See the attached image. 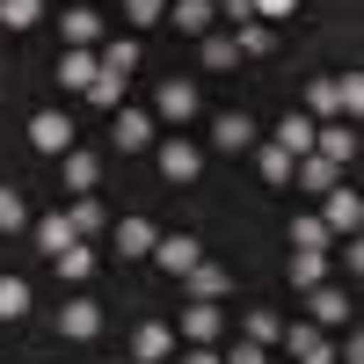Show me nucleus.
I'll return each mask as SVG.
<instances>
[{
	"label": "nucleus",
	"instance_id": "1a4fd4ad",
	"mask_svg": "<svg viewBox=\"0 0 364 364\" xmlns=\"http://www.w3.org/2000/svg\"><path fill=\"white\" fill-rule=\"evenodd\" d=\"M175 357V328L168 321H139L132 328V364H168Z\"/></svg>",
	"mask_w": 364,
	"mask_h": 364
},
{
	"label": "nucleus",
	"instance_id": "58836bf2",
	"mask_svg": "<svg viewBox=\"0 0 364 364\" xmlns=\"http://www.w3.org/2000/svg\"><path fill=\"white\" fill-rule=\"evenodd\" d=\"M219 364H269V350H262V343H248V336H240L233 350H219Z\"/></svg>",
	"mask_w": 364,
	"mask_h": 364
},
{
	"label": "nucleus",
	"instance_id": "4c0bfd02",
	"mask_svg": "<svg viewBox=\"0 0 364 364\" xmlns=\"http://www.w3.org/2000/svg\"><path fill=\"white\" fill-rule=\"evenodd\" d=\"M124 22H132V29H154V22H168V0H124Z\"/></svg>",
	"mask_w": 364,
	"mask_h": 364
},
{
	"label": "nucleus",
	"instance_id": "f8f14e48",
	"mask_svg": "<svg viewBox=\"0 0 364 364\" xmlns=\"http://www.w3.org/2000/svg\"><path fill=\"white\" fill-rule=\"evenodd\" d=\"M58 182H66L73 197H87L102 182V154H87V146H73V154H58Z\"/></svg>",
	"mask_w": 364,
	"mask_h": 364
},
{
	"label": "nucleus",
	"instance_id": "423d86ee",
	"mask_svg": "<svg viewBox=\"0 0 364 364\" xmlns=\"http://www.w3.org/2000/svg\"><path fill=\"white\" fill-rule=\"evenodd\" d=\"M58 336L66 343H95L102 336V299H66V306H58Z\"/></svg>",
	"mask_w": 364,
	"mask_h": 364
},
{
	"label": "nucleus",
	"instance_id": "79ce46f5",
	"mask_svg": "<svg viewBox=\"0 0 364 364\" xmlns=\"http://www.w3.org/2000/svg\"><path fill=\"white\" fill-rule=\"evenodd\" d=\"M175 364H219V343H190V357H175Z\"/></svg>",
	"mask_w": 364,
	"mask_h": 364
},
{
	"label": "nucleus",
	"instance_id": "39448f33",
	"mask_svg": "<svg viewBox=\"0 0 364 364\" xmlns=\"http://www.w3.org/2000/svg\"><path fill=\"white\" fill-rule=\"evenodd\" d=\"M284 350H291V364H336V343L314 321H284Z\"/></svg>",
	"mask_w": 364,
	"mask_h": 364
},
{
	"label": "nucleus",
	"instance_id": "dca6fc26",
	"mask_svg": "<svg viewBox=\"0 0 364 364\" xmlns=\"http://www.w3.org/2000/svg\"><path fill=\"white\" fill-rule=\"evenodd\" d=\"M29 240H37V255H58V248H73V219L66 211H44V219H29Z\"/></svg>",
	"mask_w": 364,
	"mask_h": 364
},
{
	"label": "nucleus",
	"instance_id": "7ed1b4c3",
	"mask_svg": "<svg viewBox=\"0 0 364 364\" xmlns=\"http://www.w3.org/2000/svg\"><path fill=\"white\" fill-rule=\"evenodd\" d=\"M29 146H37L44 161L73 154V117H66V109H37V117H29Z\"/></svg>",
	"mask_w": 364,
	"mask_h": 364
},
{
	"label": "nucleus",
	"instance_id": "6ab92c4d",
	"mask_svg": "<svg viewBox=\"0 0 364 364\" xmlns=\"http://www.w3.org/2000/svg\"><path fill=\"white\" fill-rule=\"evenodd\" d=\"M336 182H343L336 161H321V154H299L291 161V190H336Z\"/></svg>",
	"mask_w": 364,
	"mask_h": 364
},
{
	"label": "nucleus",
	"instance_id": "2f4dec72",
	"mask_svg": "<svg viewBox=\"0 0 364 364\" xmlns=\"http://www.w3.org/2000/svg\"><path fill=\"white\" fill-rule=\"evenodd\" d=\"M0 233H29V204L15 182H0Z\"/></svg>",
	"mask_w": 364,
	"mask_h": 364
},
{
	"label": "nucleus",
	"instance_id": "a211bd4d",
	"mask_svg": "<svg viewBox=\"0 0 364 364\" xmlns=\"http://www.w3.org/2000/svg\"><path fill=\"white\" fill-rule=\"evenodd\" d=\"M284 240H291V248H306V255H328V248H336V233L321 226V211H299V219L284 226Z\"/></svg>",
	"mask_w": 364,
	"mask_h": 364
},
{
	"label": "nucleus",
	"instance_id": "2eb2a0df",
	"mask_svg": "<svg viewBox=\"0 0 364 364\" xmlns=\"http://www.w3.org/2000/svg\"><path fill=\"white\" fill-rule=\"evenodd\" d=\"M306 321H314V328H350V299H343V284H314V291H306Z\"/></svg>",
	"mask_w": 364,
	"mask_h": 364
},
{
	"label": "nucleus",
	"instance_id": "4468645a",
	"mask_svg": "<svg viewBox=\"0 0 364 364\" xmlns=\"http://www.w3.org/2000/svg\"><path fill=\"white\" fill-rule=\"evenodd\" d=\"M154 262L168 269V277H182V269L204 262V240H190V233H161V240H154Z\"/></svg>",
	"mask_w": 364,
	"mask_h": 364
},
{
	"label": "nucleus",
	"instance_id": "f257e3e1",
	"mask_svg": "<svg viewBox=\"0 0 364 364\" xmlns=\"http://www.w3.org/2000/svg\"><path fill=\"white\" fill-rule=\"evenodd\" d=\"M146 154H154L161 161V182H197L204 175V146H190V139H154V146H146Z\"/></svg>",
	"mask_w": 364,
	"mask_h": 364
},
{
	"label": "nucleus",
	"instance_id": "aec40b11",
	"mask_svg": "<svg viewBox=\"0 0 364 364\" xmlns=\"http://www.w3.org/2000/svg\"><path fill=\"white\" fill-rule=\"evenodd\" d=\"M255 175L269 182V190H291V154L277 139H255Z\"/></svg>",
	"mask_w": 364,
	"mask_h": 364
},
{
	"label": "nucleus",
	"instance_id": "c9c22d12",
	"mask_svg": "<svg viewBox=\"0 0 364 364\" xmlns=\"http://www.w3.org/2000/svg\"><path fill=\"white\" fill-rule=\"evenodd\" d=\"M29 299H37V291H29L22 277H0V321H22V314H29Z\"/></svg>",
	"mask_w": 364,
	"mask_h": 364
},
{
	"label": "nucleus",
	"instance_id": "7c9ffc66",
	"mask_svg": "<svg viewBox=\"0 0 364 364\" xmlns=\"http://www.w3.org/2000/svg\"><path fill=\"white\" fill-rule=\"evenodd\" d=\"M51 0H0V29H37Z\"/></svg>",
	"mask_w": 364,
	"mask_h": 364
},
{
	"label": "nucleus",
	"instance_id": "0eeeda50",
	"mask_svg": "<svg viewBox=\"0 0 364 364\" xmlns=\"http://www.w3.org/2000/svg\"><path fill=\"white\" fill-rule=\"evenodd\" d=\"M219 328H226V306H219V299H190L175 336H182V343H219Z\"/></svg>",
	"mask_w": 364,
	"mask_h": 364
},
{
	"label": "nucleus",
	"instance_id": "bb28decb",
	"mask_svg": "<svg viewBox=\"0 0 364 364\" xmlns=\"http://www.w3.org/2000/svg\"><path fill=\"white\" fill-rule=\"evenodd\" d=\"M233 51L240 58H269V51H277V29H269V22H240L233 29Z\"/></svg>",
	"mask_w": 364,
	"mask_h": 364
},
{
	"label": "nucleus",
	"instance_id": "ddd939ff",
	"mask_svg": "<svg viewBox=\"0 0 364 364\" xmlns=\"http://www.w3.org/2000/svg\"><path fill=\"white\" fill-rule=\"evenodd\" d=\"M314 154L336 161V168H350V161H357V132L343 124V117H328V124H314Z\"/></svg>",
	"mask_w": 364,
	"mask_h": 364
},
{
	"label": "nucleus",
	"instance_id": "c85d7f7f",
	"mask_svg": "<svg viewBox=\"0 0 364 364\" xmlns=\"http://www.w3.org/2000/svg\"><path fill=\"white\" fill-rule=\"evenodd\" d=\"M80 95L95 102V109H124V73H102V66H95V80H87Z\"/></svg>",
	"mask_w": 364,
	"mask_h": 364
},
{
	"label": "nucleus",
	"instance_id": "37998d69",
	"mask_svg": "<svg viewBox=\"0 0 364 364\" xmlns=\"http://www.w3.org/2000/svg\"><path fill=\"white\" fill-rule=\"evenodd\" d=\"M102 364H132V357H102Z\"/></svg>",
	"mask_w": 364,
	"mask_h": 364
},
{
	"label": "nucleus",
	"instance_id": "e433bc0d",
	"mask_svg": "<svg viewBox=\"0 0 364 364\" xmlns=\"http://www.w3.org/2000/svg\"><path fill=\"white\" fill-rule=\"evenodd\" d=\"M336 95H343V124L364 117V73H336Z\"/></svg>",
	"mask_w": 364,
	"mask_h": 364
},
{
	"label": "nucleus",
	"instance_id": "9d476101",
	"mask_svg": "<svg viewBox=\"0 0 364 364\" xmlns=\"http://www.w3.org/2000/svg\"><path fill=\"white\" fill-rule=\"evenodd\" d=\"M255 139H262V124H255L248 109H226L219 124H211V146H219V154H248Z\"/></svg>",
	"mask_w": 364,
	"mask_h": 364
},
{
	"label": "nucleus",
	"instance_id": "6e6552de",
	"mask_svg": "<svg viewBox=\"0 0 364 364\" xmlns=\"http://www.w3.org/2000/svg\"><path fill=\"white\" fill-rule=\"evenodd\" d=\"M154 240H161V226H154V219H139V211H132V219H117V226H109V248L124 255V262L154 255Z\"/></svg>",
	"mask_w": 364,
	"mask_h": 364
},
{
	"label": "nucleus",
	"instance_id": "393cba45",
	"mask_svg": "<svg viewBox=\"0 0 364 364\" xmlns=\"http://www.w3.org/2000/svg\"><path fill=\"white\" fill-rule=\"evenodd\" d=\"M168 22L182 29V37H204V29L219 22V8H211V0H175V8H168Z\"/></svg>",
	"mask_w": 364,
	"mask_h": 364
},
{
	"label": "nucleus",
	"instance_id": "4be33fe9",
	"mask_svg": "<svg viewBox=\"0 0 364 364\" xmlns=\"http://www.w3.org/2000/svg\"><path fill=\"white\" fill-rule=\"evenodd\" d=\"M284 284H291V291H314V284H328V255L291 248V262H284Z\"/></svg>",
	"mask_w": 364,
	"mask_h": 364
},
{
	"label": "nucleus",
	"instance_id": "f3484780",
	"mask_svg": "<svg viewBox=\"0 0 364 364\" xmlns=\"http://www.w3.org/2000/svg\"><path fill=\"white\" fill-rule=\"evenodd\" d=\"M58 37H66L73 51H95L102 44V15L95 8H66V15H58Z\"/></svg>",
	"mask_w": 364,
	"mask_h": 364
},
{
	"label": "nucleus",
	"instance_id": "f03ea898",
	"mask_svg": "<svg viewBox=\"0 0 364 364\" xmlns=\"http://www.w3.org/2000/svg\"><path fill=\"white\" fill-rule=\"evenodd\" d=\"M321 226L336 233V240H350V233L364 226V197L350 190V182H336V190H321Z\"/></svg>",
	"mask_w": 364,
	"mask_h": 364
},
{
	"label": "nucleus",
	"instance_id": "473e14b6",
	"mask_svg": "<svg viewBox=\"0 0 364 364\" xmlns=\"http://www.w3.org/2000/svg\"><path fill=\"white\" fill-rule=\"evenodd\" d=\"M95 66H102V73H124V80H132V66H139V37H109V51L95 58Z\"/></svg>",
	"mask_w": 364,
	"mask_h": 364
},
{
	"label": "nucleus",
	"instance_id": "a878e982",
	"mask_svg": "<svg viewBox=\"0 0 364 364\" xmlns=\"http://www.w3.org/2000/svg\"><path fill=\"white\" fill-rule=\"evenodd\" d=\"M306 117H314V124H328V117H343V95H336V73L306 80Z\"/></svg>",
	"mask_w": 364,
	"mask_h": 364
},
{
	"label": "nucleus",
	"instance_id": "c756f323",
	"mask_svg": "<svg viewBox=\"0 0 364 364\" xmlns=\"http://www.w3.org/2000/svg\"><path fill=\"white\" fill-rule=\"evenodd\" d=\"M277 146H284L291 161H299V154H314V117H306V109L284 117V124H277Z\"/></svg>",
	"mask_w": 364,
	"mask_h": 364
},
{
	"label": "nucleus",
	"instance_id": "412c9836",
	"mask_svg": "<svg viewBox=\"0 0 364 364\" xmlns=\"http://www.w3.org/2000/svg\"><path fill=\"white\" fill-rule=\"evenodd\" d=\"M182 291L190 299H226L233 277H226V262H197V269H182Z\"/></svg>",
	"mask_w": 364,
	"mask_h": 364
},
{
	"label": "nucleus",
	"instance_id": "ea45409f",
	"mask_svg": "<svg viewBox=\"0 0 364 364\" xmlns=\"http://www.w3.org/2000/svg\"><path fill=\"white\" fill-rule=\"evenodd\" d=\"M211 8L226 15V29H240V22H255V0H211Z\"/></svg>",
	"mask_w": 364,
	"mask_h": 364
},
{
	"label": "nucleus",
	"instance_id": "a19ab883",
	"mask_svg": "<svg viewBox=\"0 0 364 364\" xmlns=\"http://www.w3.org/2000/svg\"><path fill=\"white\" fill-rule=\"evenodd\" d=\"M291 8H299V0H255V22H284Z\"/></svg>",
	"mask_w": 364,
	"mask_h": 364
},
{
	"label": "nucleus",
	"instance_id": "b1692460",
	"mask_svg": "<svg viewBox=\"0 0 364 364\" xmlns=\"http://www.w3.org/2000/svg\"><path fill=\"white\" fill-rule=\"evenodd\" d=\"M51 269H58L66 284H87V277H95V248H87V240H73V248L51 255Z\"/></svg>",
	"mask_w": 364,
	"mask_h": 364
},
{
	"label": "nucleus",
	"instance_id": "20e7f679",
	"mask_svg": "<svg viewBox=\"0 0 364 364\" xmlns=\"http://www.w3.org/2000/svg\"><path fill=\"white\" fill-rule=\"evenodd\" d=\"M109 146L117 154H146V146H154V109H109Z\"/></svg>",
	"mask_w": 364,
	"mask_h": 364
},
{
	"label": "nucleus",
	"instance_id": "9b49d317",
	"mask_svg": "<svg viewBox=\"0 0 364 364\" xmlns=\"http://www.w3.org/2000/svg\"><path fill=\"white\" fill-rule=\"evenodd\" d=\"M154 117H161V124H190V117H197V87L190 80H161L154 87Z\"/></svg>",
	"mask_w": 364,
	"mask_h": 364
},
{
	"label": "nucleus",
	"instance_id": "f704fd0d",
	"mask_svg": "<svg viewBox=\"0 0 364 364\" xmlns=\"http://www.w3.org/2000/svg\"><path fill=\"white\" fill-rule=\"evenodd\" d=\"M248 343H262V350H277V343H284V314H269V306H255V314H248Z\"/></svg>",
	"mask_w": 364,
	"mask_h": 364
},
{
	"label": "nucleus",
	"instance_id": "5701e85b",
	"mask_svg": "<svg viewBox=\"0 0 364 364\" xmlns=\"http://www.w3.org/2000/svg\"><path fill=\"white\" fill-rule=\"evenodd\" d=\"M51 73H58V87H73V95H80V87L95 80V51H73V44H66V51H58V66H51Z\"/></svg>",
	"mask_w": 364,
	"mask_h": 364
},
{
	"label": "nucleus",
	"instance_id": "72a5a7b5",
	"mask_svg": "<svg viewBox=\"0 0 364 364\" xmlns=\"http://www.w3.org/2000/svg\"><path fill=\"white\" fill-rule=\"evenodd\" d=\"M66 219H73V233H80V240L109 233V219H102V204H95V197H73V211H66Z\"/></svg>",
	"mask_w": 364,
	"mask_h": 364
},
{
	"label": "nucleus",
	"instance_id": "cd10ccee",
	"mask_svg": "<svg viewBox=\"0 0 364 364\" xmlns=\"http://www.w3.org/2000/svg\"><path fill=\"white\" fill-rule=\"evenodd\" d=\"M197 66H211V73H226V66H240V51H233V37H219V29H204V37H197Z\"/></svg>",
	"mask_w": 364,
	"mask_h": 364
}]
</instances>
